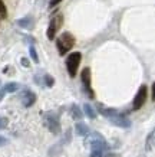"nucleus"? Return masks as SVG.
Here are the masks:
<instances>
[{"instance_id":"nucleus-1","label":"nucleus","mask_w":155,"mask_h":157,"mask_svg":"<svg viewBox=\"0 0 155 157\" xmlns=\"http://www.w3.org/2000/svg\"><path fill=\"white\" fill-rule=\"evenodd\" d=\"M73 45H75V36L69 32H63V33L56 39V48H57V52L59 55H65L73 48Z\"/></svg>"},{"instance_id":"nucleus-2","label":"nucleus","mask_w":155,"mask_h":157,"mask_svg":"<svg viewBox=\"0 0 155 157\" xmlns=\"http://www.w3.org/2000/svg\"><path fill=\"white\" fill-rule=\"evenodd\" d=\"M80 59H82L80 52H72L69 56L66 58V68H68V74H69L71 78H75L76 76V71L79 68Z\"/></svg>"},{"instance_id":"nucleus-3","label":"nucleus","mask_w":155,"mask_h":157,"mask_svg":"<svg viewBox=\"0 0 155 157\" xmlns=\"http://www.w3.org/2000/svg\"><path fill=\"white\" fill-rule=\"evenodd\" d=\"M62 22H63V16H62L61 13L55 14V16L50 19V22H49V28H47V33H46L49 40H53V39H55L56 32L62 26Z\"/></svg>"},{"instance_id":"nucleus-4","label":"nucleus","mask_w":155,"mask_h":157,"mask_svg":"<svg viewBox=\"0 0 155 157\" xmlns=\"http://www.w3.org/2000/svg\"><path fill=\"white\" fill-rule=\"evenodd\" d=\"M146 97H148V88L146 85H141L139 90L136 92L135 98H134V102H132V109L134 111H138L139 108H142V105L145 104Z\"/></svg>"},{"instance_id":"nucleus-5","label":"nucleus","mask_w":155,"mask_h":157,"mask_svg":"<svg viewBox=\"0 0 155 157\" xmlns=\"http://www.w3.org/2000/svg\"><path fill=\"white\" fill-rule=\"evenodd\" d=\"M45 123H46L47 128L50 130L53 134L61 133V123H59V117L55 113H47L45 115Z\"/></svg>"},{"instance_id":"nucleus-6","label":"nucleus","mask_w":155,"mask_h":157,"mask_svg":"<svg viewBox=\"0 0 155 157\" xmlns=\"http://www.w3.org/2000/svg\"><path fill=\"white\" fill-rule=\"evenodd\" d=\"M88 140H89V144H90V147H92V150H101V151H103L106 148V141H105V138L101 134L92 133Z\"/></svg>"},{"instance_id":"nucleus-7","label":"nucleus","mask_w":155,"mask_h":157,"mask_svg":"<svg viewBox=\"0 0 155 157\" xmlns=\"http://www.w3.org/2000/svg\"><path fill=\"white\" fill-rule=\"evenodd\" d=\"M109 121L111 123H113L115 125H118V127H122V128H128V127H131V121L125 117V115L119 114V113H115V114H112L111 117H109Z\"/></svg>"},{"instance_id":"nucleus-8","label":"nucleus","mask_w":155,"mask_h":157,"mask_svg":"<svg viewBox=\"0 0 155 157\" xmlns=\"http://www.w3.org/2000/svg\"><path fill=\"white\" fill-rule=\"evenodd\" d=\"M80 79H82V84H83L85 91L89 94L90 98H94V90L90 86V69L89 68H85L82 74H80Z\"/></svg>"},{"instance_id":"nucleus-9","label":"nucleus","mask_w":155,"mask_h":157,"mask_svg":"<svg viewBox=\"0 0 155 157\" xmlns=\"http://www.w3.org/2000/svg\"><path fill=\"white\" fill-rule=\"evenodd\" d=\"M35 101H36V95H35V92H32V91L26 90L22 94V102H23L24 107H32L35 104Z\"/></svg>"},{"instance_id":"nucleus-10","label":"nucleus","mask_w":155,"mask_h":157,"mask_svg":"<svg viewBox=\"0 0 155 157\" xmlns=\"http://www.w3.org/2000/svg\"><path fill=\"white\" fill-rule=\"evenodd\" d=\"M19 90V85L16 84V82H9V84H6L2 90H0V101L3 100V97L7 94V92H14V91Z\"/></svg>"},{"instance_id":"nucleus-11","label":"nucleus","mask_w":155,"mask_h":157,"mask_svg":"<svg viewBox=\"0 0 155 157\" xmlns=\"http://www.w3.org/2000/svg\"><path fill=\"white\" fill-rule=\"evenodd\" d=\"M17 25L20 28H26V29H32L33 28V17L32 16H26L23 19L17 20Z\"/></svg>"},{"instance_id":"nucleus-12","label":"nucleus","mask_w":155,"mask_h":157,"mask_svg":"<svg viewBox=\"0 0 155 157\" xmlns=\"http://www.w3.org/2000/svg\"><path fill=\"white\" fill-rule=\"evenodd\" d=\"M155 147V128L149 133V136L146 137V143H145V148L146 150H152Z\"/></svg>"},{"instance_id":"nucleus-13","label":"nucleus","mask_w":155,"mask_h":157,"mask_svg":"<svg viewBox=\"0 0 155 157\" xmlns=\"http://www.w3.org/2000/svg\"><path fill=\"white\" fill-rule=\"evenodd\" d=\"M75 131L78 136H86V134H89V128L85 125L83 123H78L75 125Z\"/></svg>"},{"instance_id":"nucleus-14","label":"nucleus","mask_w":155,"mask_h":157,"mask_svg":"<svg viewBox=\"0 0 155 157\" xmlns=\"http://www.w3.org/2000/svg\"><path fill=\"white\" fill-rule=\"evenodd\" d=\"M83 111H85V114L88 115L89 118L94 120L95 117H96V113L94 111V108H92V105H89V104H83Z\"/></svg>"},{"instance_id":"nucleus-15","label":"nucleus","mask_w":155,"mask_h":157,"mask_svg":"<svg viewBox=\"0 0 155 157\" xmlns=\"http://www.w3.org/2000/svg\"><path fill=\"white\" fill-rule=\"evenodd\" d=\"M71 114H72V117H73L75 120H80V118H82V111H80V108L78 107V105H72Z\"/></svg>"},{"instance_id":"nucleus-16","label":"nucleus","mask_w":155,"mask_h":157,"mask_svg":"<svg viewBox=\"0 0 155 157\" xmlns=\"http://www.w3.org/2000/svg\"><path fill=\"white\" fill-rule=\"evenodd\" d=\"M6 16H7V9H6L5 3L0 0V17H3V19H5Z\"/></svg>"},{"instance_id":"nucleus-17","label":"nucleus","mask_w":155,"mask_h":157,"mask_svg":"<svg viewBox=\"0 0 155 157\" xmlns=\"http://www.w3.org/2000/svg\"><path fill=\"white\" fill-rule=\"evenodd\" d=\"M29 52H30V56H32V59L35 62H39V58H38V53H36V49H35V46H30L29 48Z\"/></svg>"},{"instance_id":"nucleus-18","label":"nucleus","mask_w":155,"mask_h":157,"mask_svg":"<svg viewBox=\"0 0 155 157\" xmlns=\"http://www.w3.org/2000/svg\"><path fill=\"white\" fill-rule=\"evenodd\" d=\"M43 79H45V82H46L47 86H53V84H55V79H53L50 75H45L43 76Z\"/></svg>"},{"instance_id":"nucleus-19","label":"nucleus","mask_w":155,"mask_h":157,"mask_svg":"<svg viewBox=\"0 0 155 157\" xmlns=\"http://www.w3.org/2000/svg\"><path fill=\"white\" fill-rule=\"evenodd\" d=\"M7 124H9V120L6 118V117H2L0 115V130H3L7 127Z\"/></svg>"},{"instance_id":"nucleus-20","label":"nucleus","mask_w":155,"mask_h":157,"mask_svg":"<svg viewBox=\"0 0 155 157\" xmlns=\"http://www.w3.org/2000/svg\"><path fill=\"white\" fill-rule=\"evenodd\" d=\"M89 157H103V151H101V150H92Z\"/></svg>"},{"instance_id":"nucleus-21","label":"nucleus","mask_w":155,"mask_h":157,"mask_svg":"<svg viewBox=\"0 0 155 157\" xmlns=\"http://www.w3.org/2000/svg\"><path fill=\"white\" fill-rule=\"evenodd\" d=\"M62 0H50L49 2V7H53V6H56V5H59Z\"/></svg>"},{"instance_id":"nucleus-22","label":"nucleus","mask_w":155,"mask_h":157,"mask_svg":"<svg viewBox=\"0 0 155 157\" xmlns=\"http://www.w3.org/2000/svg\"><path fill=\"white\" fill-rule=\"evenodd\" d=\"M5 144H7V140H6L5 137H2V136H0V146H5Z\"/></svg>"},{"instance_id":"nucleus-23","label":"nucleus","mask_w":155,"mask_h":157,"mask_svg":"<svg viewBox=\"0 0 155 157\" xmlns=\"http://www.w3.org/2000/svg\"><path fill=\"white\" fill-rule=\"evenodd\" d=\"M22 65H23V67H29V61L26 58H22Z\"/></svg>"},{"instance_id":"nucleus-24","label":"nucleus","mask_w":155,"mask_h":157,"mask_svg":"<svg viewBox=\"0 0 155 157\" xmlns=\"http://www.w3.org/2000/svg\"><path fill=\"white\" fill-rule=\"evenodd\" d=\"M152 101H155V82L152 85Z\"/></svg>"},{"instance_id":"nucleus-25","label":"nucleus","mask_w":155,"mask_h":157,"mask_svg":"<svg viewBox=\"0 0 155 157\" xmlns=\"http://www.w3.org/2000/svg\"><path fill=\"white\" fill-rule=\"evenodd\" d=\"M106 157H121V156H119V154H116V153H109Z\"/></svg>"}]
</instances>
